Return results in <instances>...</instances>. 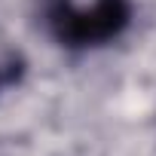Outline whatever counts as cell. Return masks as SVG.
I'll use <instances>...</instances> for the list:
<instances>
[{
  "mask_svg": "<svg viewBox=\"0 0 156 156\" xmlns=\"http://www.w3.org/2000/svg\"><path fill=\"white\" fill-rule=\"evenodd\" d=\"M49 34L70 49L101 46L129 25V0H40Z\"/></svg>",
  "mask_w": 156,
  "mask_h": 156,
  "instance_id": "1",
  "label": "cell"
},
{
  "mask_svg": "<svg viewBox=\"0 0 156 156\" xmlns=\"http://www.w3.org/2000/svg\"><path fill=\"white\" fill-rule=\"evenodd\" d=\"M3 83H6V80H3V76H0V89H3Z\"/></svg>",
  "mask_w": 156,
  "mask_h": 156,
  "instance_id": "2",
  "label": "cell"
}]
</instances>
